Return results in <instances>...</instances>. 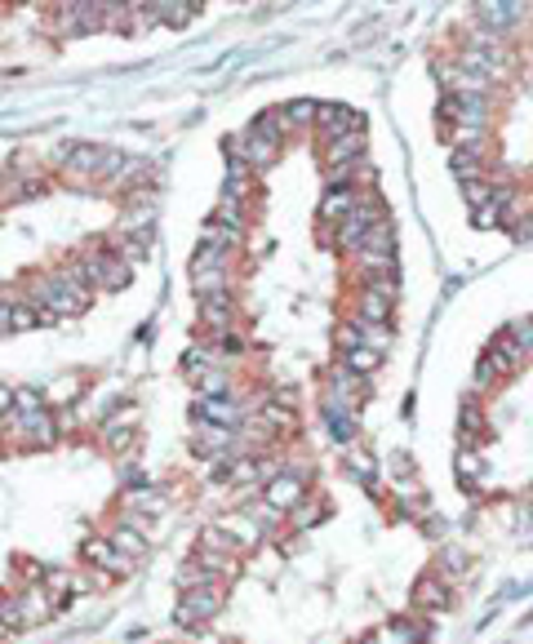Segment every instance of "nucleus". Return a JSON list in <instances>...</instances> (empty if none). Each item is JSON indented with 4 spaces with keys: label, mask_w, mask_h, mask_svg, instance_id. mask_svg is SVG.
I'll use <instances>...</instances> for the list:
<instances>
[{
    "label": "nucleus",
    "mask_w": 533,
    "mask_h": 644,
    "mask_svg": "<svg viewBox=\"0 0 533 644\" xmlns=\"http://www.w3.org/2000/svg\"><path fill=\"white\" fill-rule=\"evenodd\" d=\"M343 347H369V352H387L391 347V330L387 325H369V320L351 315L347 325H343Z\"/></svg>",
    "instance_id": "obj_18"
},
{
    "label": "nucleus",
    "mask_w": 533,
    "mask_h": 644,
    "mask_svg": "<svg viewBox=\"0 0 533 644\" xmlns=\"http://www.w3.org/2000/svg\"><path fill=\"white\" fill-rule=\"evenodd\" d=\"M0 14H5V5H0Z\"/></svg>",
    "instance_id": "obj_48"
},
{
    "label": "nucleus",
    "mask_w": 533,
    "mask_h": 644,
    "mask_svg": "<svg viewBox=\"0 0 533 644\" xmlns=\"http://www.w3.org/2000/svg\"><path fill=\"white\" fill-rule=\"evenodd\" d=\"M511 200H515V191H511V187H493V200H489L484 209H475V227H498Z\"/></svg>",
    "instance_id": "obj_35"
},
{
    "label": "nucleus",
    "mask_w": 533,
    "mask_h": 644,
    "mask_svg": "<svg viewBox=\"0 0 533 644\" xmlns=\"http://www.w3.org/2000/svg\"><path fill=\"white\" fill-rule=\"evenodd\" d=\"M196 418H205V423H218V427H236V431H240L249 414H244V405H240V400H236V392H231V396L200 400V405H196Z\"/></svg>",
    "instance_id": "obj_21"
},
{
    "label": "nucleus",
    "mask_w": 533,
    "mask_h": 644,
    "mask_svg": "<svg viewBox=\"0 0 533 644\" xmlns=\"http://www.w3.org/2000/svg\"><path fill=\"white\" fill-rule=\"evenodd\" d=\"M365 196H356L351 187H329V196L321 200V222H343Z\"/></svg>",
    "instance_id": "obj_28"
},
{
    "label": "nucleus",
    "mask_w": 533,
    "mask_h": 644,
    "mask_svg": "<svg viewBox=\"0 0 533 644\" xmlns=\"http://www.w3.org/2000/svg\"><path fill=\"white\" fill-rule=\"evenodd\" d=\"M475 19H480V27L484 32H506V27H515L520 19H524V5H511V0H489V5H480L475 10Z\"/></svg>",
    "instance_id": "obj_23"
},
{
    "label": "nucleus",
    "mask_w": 533,
    "mask_h": 644,
    "mask_svg": "<svg viewBox=\"0 0 533 644\" xmlns=\"http://www.w3.org/2000/svg\"><path fill=\"white\" fill-rule=\"evenodd\" d=\"M54 27H58V36L103 32V0H67V5H54Z\"/></svg>",
    "instance_id": "obj_6"
},
{
    "label": "nucleus",
    "mask_w": 533,
    "mask_h": 644,
    "mask_svg": "<svg viewBox=\"0 0 533 644\" xmlns=\"http://www.w3.org/2000/svg\"><path fill=\"white\" fill-rule=\"evenodd\" d=\"M316 107L321 103H312V98H294V103L281 107V116H285L290 129H303V125H316Z\"/></svg>",
    "instance_id": "obj_38"
},
{
    "label": "nucleus",
    "mask_w": 533,
    "mask_h": 644,
    "mask_svg": "<svg viewBox=\"0 0 533 644\" xmlns=\"http://www.w3.org/2000/svg\"><path fill=\"white\" fill-rule=\"evenodd\" d=\"M409 600H413V609H444L449 604V586H444V578H418Z\"/></svg>",
    "instance_id": "obj_30"
},
{
    "label": "nucleus",
    "mask_w": 533,
    "mask_h": 644,
    "mask_svg": "<svg viewBox=\"0 0 533 644\" xmlns=\"http://www.w3.org/2000/svg\"><path fill=\"white\" fill-rule=\"evenodd\" d=\"M196 564L209 569L213 578H236L240 573V555H227V551H200L196 547Z\"/></svg>",
    "instance_id": "obj_34"
},
{
    "label": "nucleus",
    "mask_w": 533,
    "mask_h": 644,
    "mask_svg": "<svg viewBox=\"0 0 533 644\" xmlns=\"http://www.w3.org/2000/svg\"><path fill=\"white\" fill-rule=\"evenodd\" d=\"M0 622L10 626V635L14 631H27V613H23V595L14 591V595H0Z\"/></svg>",
    "instance_id": "obj_39"
},
{
    "label": "nucleus",
    "mask_w": 533,
    "mask_h": 644,
    "mask_svg": "<svg viewBox=\"0 0 533 644\" xmlns=\"http://www.w3.org/2000/svg\"><path fill=\"white\" fill-rule=\"evenodd\" d=\"M307 485H312V471L307 467H285L276 480L262 485V502L272 507V511H281V516H290L307 498Z\"/></svg>",
    "instance_id": "obj_4"
},
{
    "label": "nucleus",
    "mask_w": 533,
    "mask_h": 644,
    "mask_svg": "<svg viewBox=\"0 0 533 644\" xmlns=\"http://www.w3.org/2000/svg\"><path fill=\"white\" fill-rule=\"evenodd\" d=\"M360 156H365V125H356V129H347V134H338V138L325 143V169L360 165Z\"/></svg>",
    "instance_id": "obj_17"
},
{
    "label": "nucleus",
    "mask_w": 533,
    "mask_h": 644,
    "mask_svg": "<svg viewBox=\"0 0 533 644\" xmlns=\"http://www.w3.org/2000/svg\"><path fill=\"white\" fill-rule=\"evenodd\" d=\"M396 306V280H360L356 293V315L369 320V325H387Z\"/></svg>",
    "instance_id": "obj_8"
},
{
    "label": "nucleus",
    "mask_w": 533,
    "mask_h": 644,
    "mask_svg": "<svg viewBox=\"0 0 533 644\" xmlns=\"http://www.w3.org/2000/svg\"><path fill=\"white\" fill-rule=\"evenodd\" d=\"M191 445H196L200 458H231V454H240V431L196 418V423H191Z\"/></svg>",
    "instance_id": "obj_10"
},
{
    "label": "nucleus",
    "mask_w": 533,
    "mask_h": 644,
    "mask_svg": "<svg viewBox=\"0 0 533 644\" xmlns=\"http://www.w3.org/2000/svg\"><path fill=\"white\" fill-rule=\"evenodd\" d=\"M209 222H213V227H227V231H236V236H240V231L249 227V205H240V200H231V196H222Z\"/></svg>",
    "instance_id": "obj_31"
},
{
    "label": "nucleus",
    "mask_w": 533,
    "mask_h": 644,
    "mask_svg": "<svg viewBox=\"0 0 533 644\" xmlns=\"http://www.w3.org/2000/svg\"><path fill=\"white\" fill-rule=\"evenodd\" d=\"M321 414H325V427L334 431V440H343V445H351V440H356V400L325 396Z\"/></svg>",
    "instance_id": "obj_19"
},
{
    "label": "nucleus",
    "mask_w": 533,
    "mask_h": 644,
    "mask_svg": "<svg viewBox=\"0 0 533 644\" xmlns=\"http://www.w3.org/2000/svg\"><path fill=\"white\" fill-rule=\"evenodd\" d=\"M222 604H227V582L200 586V591H182L178 595V609H174V622L187 626V631H196V626L213 622V613H222Z\"/></svg>",
    "instance_id": "obj_2"
},
{
    "label": "nucleus",
    "mask_w": 533,
    "mask_h": 644,
    "mask_svg": "<svg viewBox=\"0 0 533 644\" xmlns=\"http://www.w3.org/2000/svg\"><path fill=\"white\" fill-rule=\"evenodd\" d=\"M520 343L511 338V330L506 334H498L493 343H489V352H484V361H480V369H475V383L480 387H493V378H502V374H511L515 365H520Z\"/></svg>",
    "instance_id": "obj_9"
},
{
    "label": "nucleus",
    "mask_w": 533,
    "mask_h": 644,
    "mask_svg": "<svg viewBox=\"0 0 533 644\" xmlns=\"http://www.w3.org/2000/svg\"><path fill=\"white\" fill-rule=\"evenodd\" d=\"M316 520H325V502H316V498H303V502L290 511V524H294V529H307V524H316Z\"/></svg>",
    "instance_id": "obj_40"
},
{
    "label": "nucleus",
    "mask_w": 533,
    "mask_h": 644,
    "mask_svg": "<svg viewBox=\"0 0 533 644\" xmlns=\"http://www.w3.org/2000/svg\"><path fill=\"white\" fill-rule=\"evenodd\" d=\"M329 383L338 387V396H343V400H360V396H365V378H360V374H351L347 365H334V369H329Z\"/></svg>",
    "instance_id": "obj_37"
},
{
    "label": "nucleus",
    "mask_w": 533,
    "mask_h": 644,
    "mask_svg": "<svg viewBox=\"0 0 533 644\" xmlns=\"http://www.w3.org/2000/svg\"><path fill=\"white\" fill-rule=\"evenodd\" d=\"M356 258H396V227L391 218H378L374 231L365 236V244L356 249Z\"/></svg>",
    "instance_id": "obj_26"
},
{
    "label": "nucleus",
    "mask_w": 533,
    "mask_h": 644,
    "mask_svg": "<svg viewBox=\"0 0 533 644\" xmlns=\"http://www.w3.org/2000/svg\"><path fill=\"white\" fill-rule=\"evenodd\" d=\"M378 218H382V213H374V196H365V200L338 222V249H351V253H356V249L365 244V236L374 231Z\"/></svg>",
    "instance_id": "obj_14"
},
{
    "label": "nucleus",
    "mask_w": 533,
    "mask_h": 644,
    "mask_svg": "<svg viewBox=\"0 0 533 644\" xmlns=\"http://www.w3.org/2000/svg\"><path fill=\"white\" fill-rule=\"evenodd\" d=\"M129 507H134V511H143V516H160V511H165V493L138 489V493H129Z\"/></svg>",
    "instance_id": "obj_41"
},
{
    "label": "nucleus",
    "mask_w": 533,
    "mask_h": 644,
    "mask_svg": "<svg viewBox=\"0 0 533 644\" xmlns=\"http://www.w3.org/2000/svg\"><path fill=\"white\" fill-rule=\"evenodd\" d=\"M23 298H27L41 315H50V320H58V315H81V311L89 306V293H81L76 284H67L58 271H36V275H27Z\"/></svg>",
    "instance_id": "obj_1"
},
{
    "label": "nucleus",
    "mask_w": 533,
    "mask_h": 644,
    "mask_svg": "<svg viewBox=\"0 0 533 644\" xmlns=\"http://www.w3.org/2000/svg\"><path fill=\"white\" fill-rule=\"evenodd\" d=\"M103 160H107V147L76 143V147H72V156H67L63 178H72V182H98V178H103Z\"/></svg>",
    "instance_id": "obj_15"
},
{
    "label": "nucleus",
    "mask_w": 533,
    "mask_h": 644,
    "mask_svg": "<svg viewBox=\"0 0 533 644\" xmlns=\"http://www.w3.org/2000/svg\"><path fill=\"white\" fill-rule=\"evenodd\" d=\"M276 151H281V143L266 134V129H258V125H249L244 134H236L231 143H227V156H236V160H244L249 169H262V165H272L276 160Z\"/></svg>",
    "instance_id": "obj_7"
},
{
    "label": "nucleus",
    "mask_w": 533,
    "mask_h": 644,
    "mask_svg": "<svg viewBox=\"0 0 533 644\" xmlns=\"http://www.w3.org/2000/svg\"><path fill=\"white\" fill-rule=\"evenodd\" d=\"M50 315H41L27 298H0V334H27L36 325H45Z\"/></svg>",
    "instance_id": "obj_16"
},
{
    "label": "nucleus",
    "mask_w": 533,
    "mask_h": 644,
    "mask_svg": "<svg viewBox=\"0 0 533 644\" xmlns=\"http://www.w3.org/2000/svg\"><path fill=\"white\" fill-rule=\"evenodd\" d=\"M196 0H151L147 5V14H151V23H165V27H187L191 19H196Z\"/></svg>",
    "instance_id": "obj_25"
},
{
    "label": "nucleus",
    "mask_w": 533,
    "mask_h": 644,
    "mask_svg": "<svg viewBox=\"0 0 533 644\" xmlns=\"http://www.w3.org/2000/svg\"><path fill=\"white\" fill-rule=\"evenodd\" d=\"M440 116H444L449 125H471V129H484V125H489V98H484V94H444Z\"/></svg>",
    "instance_id": "obj_11"
},
{
    "label": "nucleus",
    "mask_w": 533,
    "mask_h": 644,
    "mask_svg": "<svg viewBox=\"0 0 533 644\" xmlns=\"http://www.w3.org/2000/svg\"><path fill=\"white\" fill-rule=\"evenodd\" d=\"M511 338L520 343V352H533V320H520V325H511Z\"/></svg>",
    "instance_id": "obj_44"
},
{
    "label": "nucleus",
    "mask_w": 533,
    "mask_h": 644,
    "mask_svg": "<svg viewBox=\"0 0 533 644\" xmlns=\"http://www.w3.org/2000/svg\"><path fill=\"white\" fill-rule=\"evenodd\" d=\"M462 196H467V205H471V209H484V205L493 200V187H489V182H467V187H462Z\"/></svg>",
    "instance_id": "obj_42"
},
{
    "label": "nucleus",
    "mask_w": 533,
    "mask_h": 644,
    "mask_svg": "<svg viewBox=\"0 0 533 644\" xmlns=\"http://www.w3.org/2000/svg\"><path fill=\"white\" fill-rule=\"evenodd\" d=\"M5 635H10V626H5V622H0V640H5Z\"/></svg>",
    "instance_id": "obj_47"
},
{
    "label": "nucleus",
    "mask_w": 533,
    "mask_h": 644,
    "mask_svg": "<svg viewBox=\"0 0 533 644\" xmlns=\"http://www.w3.org/2000/svg\"><path fill=\"white\" fill-rule=\"evenodd\" d=\"M196 320H200V325H205L213 338L231 334V330H236V298H231V293L200 298V302H196Z\"/></svg>",
    "instance_id": "obj_13"
},
{
    "label": "nucleus",
    "mask_w": 533,
    "mask_h": 644,
    "mask_svg": "<svg viewBox=\"0 0 533 644\" xmlns=\"http://www.w3.org/2000/svg\"><path fill=\"white\" fill-rule=\"evenodd\" d=\"M85 560H89L103 578H129V573L138 569V560H129L125 551H116L112 538H89V542H85Z\"/></svg>",
    "instance_id": "obj_12"
},
{
    "label": "nucleus",
    "mask_w": 533,
    "mask_h": 644,
    "mask_svg": "<svg viewBox=\"0 0 533 644\" xmlns=\"http://www.w3.org/2000/svg\"><path fill=\"white\" fill-rule=\"evenodd\" d=\"M134 427H138V409H116L103 427H98V440H103V449H112V454H120V449H129L134 445Z\"/></svg>",
    "instance_id": "obj_22"
},
{
    "label": "nucleus",
    "mask_w": 533,
    "mask_h": 644,
    "mask_svg": "<svg viewBox=\"0 0 533 644\" xmlns=\"http://www.w3.org/2000/svg\"><path fill=\"white\" fill-rule=\"evenodd\" d=\"M19 409V392L14 387H5V383H0V423H5L10 414Z\"/></svg>",
    "instance_id": "obj_45"
},
{
    "label": "nucleus",
    "mask_w": 533,
    "mask_h": 644,
    "mask_svg": "<svg viewBox=\"0 0 533 644\" xmlns=\"http://www.w3.org/2000/svg\"><path fill=\"white\" fill-rule=\"evenodd\" d=\"M81 262H85V271H89V280H94V289H103V293H116V289H125L129 284V262L116 253V249H85L81 253Z\"/></svg>",
    "instance_id": "obj_5"
},
{
    "label": "nucleus",
    "mask_w": 533,
    "mask_h": 644,
    "mask_svg": "<svg viewBox=\"0 0 533 644\" xmlns=\"http://www.w3.org/2000/svg\"><path fill=\"white\" fill-rule=\"evenodd\" d=\"M356 125H365V116H356L351 107H338V103H321L316 107V134H321V143H329V138H338V134H347Z\"/></svg>",
    "instance_id": "obj_20"
},
{
    "label": "nucleus",
    "mask_w": 533,
    "mask_h": 644,
    "mask_svg": "<svg viewBox=\"0 0 533 644\" xmlns=\"http://www.w3.org/2000/svg\"><path fill=\"white\" fill-rule=\"evenodd\" d=\"M5 427L14 431V440L19 445H32V449H45V445H54L58 440V418H54V409L45 405V409H14L10 418H5Z\"/></svg>",
    "instance_id": "obj_3"
},
{
    "label": "nucleus",
    "mask_w": 533,
    "mask_h": 644,
    "mask_svg": "<svg viewBox=\"0 0 533 644\" xmlns=\"http://www.w3.org/2000/svg\"><path fill=\"white\" fill-rule=\"evenodd\" d=\"M191 289H196L200 298L231 293V271H191Z\"/></svg>",
    "instance_id": "obj_36"
},
{
    "label": "nucleus",
    "mask_w": 533,
    "mask_h": 644,
    "mask_svg": "<svg viewBox=\"0 0 533 644\" xmlns=\"http://www.w3.org/2000/svg\"><path fill=\"white\" fill-rule=\"evenodd\" d=\"M107 538H112V547H116V551H125V555H129V560H138V564H143V560H147V551H151L147 533H143V529H134V524H125V520H120Z\"/></svg>",
    "instance_id": "obj_27"
},
{
    "label": "nucleus",
    "mask_w": 533,
    "mask_h": 644,
    "mask_svg": "<svg viewBox=\"0 0 533 644\" xmlns=\"http://www.w3.org/2000/svg\"><path fill=\"white\" fill-rule=\"evenodd\" d=\"M338 365H347V369H351V374H360V378H374V369L382 365V356H378V352H369V347H343Z\"/></svg>",
    "instance_id": "obj_33"
},
{
    "label": "nucleus",
    "mask_w": 533,
    "mask_h": 644,
    "mask_svg": "<svg viewBox=\"0 0 533 644\" xmlns=\"http://www.w3.org/2000/svg\"><path fill=\"white\" fill-rule=\"evenodd\" d=\"M227 533H231V542H236V551H253L258 542H262V524L249 516V507L244 511H231V516H222L218 520Z\"/></svg>",
    "instance_id": "obj_24"
},
{
    "label": "nucleus",
    "mask_w": 533,
    "mask_h": 644,
    "mask_svg": "<svg viewBox=\"0 0 533 644\" xmlns=\"http://www.w3.org/2000/svg\"><path fill=\"white\" fill-rule=\"evenodd\" d=\"M19 595H23V613H27V626H41V622H45V617L54 613V604H58V600H54V595L45 591V582H36V586H23Z\"/></svg>",
    "instance_id": "obj_29"
},
{
    "label": "nucleus",
    "mask_w": 533,
    "mask_h": 644,
    "mask_svg": "<svg viewBox=\"0 0 533 644\" xmlns=\"http://www.w3.org/2000/svg\"><path fill=\"white\" fill-rule=\"evenodd\" d=\"M515 240H533V213H529V218L515 227Z\"/></svg>",
    "instance_id": "obj_46"
},
{
    "label": "nucleus",
    "mask_w": 533,
    "mask_h": 644,
    "mask_svg": "<svg viewBox=\"0 0 533 644\" xmlns=\"http://www.w3.org/2000/svg\"><path fill=\"white\" fill-rule=\"evenodd\" d=\"M449 169H453V178L467 187V182H480V174H484V156L480 151H453L449 156Z\"/></svg>",
    "instance_id": "obj_32"
},
{
    "label": "nucleus",
    "mask_w": 533,
    "mask_h": 644,
    "mask_svg": "<svg viewBox=\"0 0 533 644\" xmlns=\"http://www.w3.org/2000/svg\"><path fill=\"white\" fill-rule=\"evenodd\" d=\"M475 471H480L475 454H471V449H462V454H458V480H462L467 489H475Z\"/></svg>",
    "instance_id": "obj_43"
}]
</instances>
